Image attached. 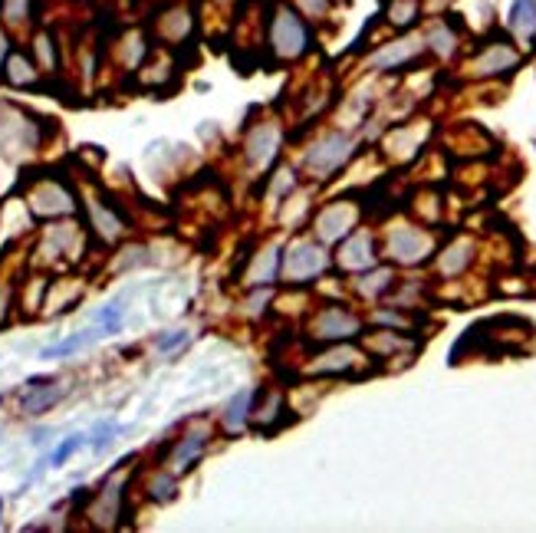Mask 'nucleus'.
<instances>
[{
    "label": "nucleus",
    "mask_w": 536,
    "mask_h": 533,
    "mask_svg": "<svg viewBox=\"0 0 536 533\" xmlns=\"http://www.w3.org/2000/svg\"><path fill=\"white\" fill-rule=\"evenodd\" d=\"M99 336H102V330H99V326H96V330L73 333V336L60 339V343H53V346H47V349H43V353H40V359H70V356H76V353H79V349L93 346Z\"/></svg>",
    "instance_id": "nucleus-17"
},
{
    "label": "nucleus",
    "mask_w": 536,
    "mask_h": 533,
    "mask_svg": "<svg viewBox=\"0 0 536 533\" xmlns=\"http://www.w3.org/2000/svg\"><path fill=\"white\" fill-rule=\"evenodd\" d=\"M66 395V385L56 376H37L27 382L24 395H20V412L24 415H43Z\"/></svg>",
    "instance_id": "nucleus-4"
},
{
    "label": "nucleus",
    "mask_w": 536,
    "mask_h": 533,
    "mask_svg": "<svg viewBox=\"0 0 536 533\" xmlns=\"http://www.w3.org/2000/svg\"><path fill=\"white\" fill-rule=\"evenodd\" d=\"M510 33L520 43H527V47L536 40V0H513V7H510Z\"/></svg>",
    "instance_id": "nucleus-15"
},
{
    "label": "nucleus",
    "mask_w": 536,
    "mask_h": 533,
    "mask_svg": "<svg viewBox=\"0 0 536 533\" xmlns=\"http://www.w3.org/2000/svg\"><path fill=\"white\" fill-rule=\"evenodd\" d=\"M4 79H7V86H14V89H30V86H37L40 83V66L37 60H30L27 53H20V50H10L7 53V60H4Z\"/></svg>",
    "instance_id": "nucleus-8"
},
{
    "label": "nucleus",
    "mask_w": 536,
    "mask_h": 533,
    "mask_svg": "<svg viewBox=\"0 0 536 533\" xmlns=\"http://www.w3.org/2000/svg\"><path fill=\"white\" fill-rule=\"evenodd\" d=\"M517 63H520V53L513 50L510 43L497 40V43H490L481 56H477V60L471 63V70H474V76H500V73L517 70Z\"/></svg>",
    "instance_id": "nucleus-7"
},
{
    "label": "nucleus",
    "mask_w": 536,
    "mask_h": 533,
    "mask_svg": "<svg viewBox=\"0 0 536 533\" xmlns=\"http://www.w3.org/2000/svg\"><path fill=\"white\" fill-rule=\"evenodd\" d=\"M116 435H119V425L116 422H99L86 438H89V445H93L96 455H102V451H106L112 441H116Z\"/></svg>",
    "instance_id": "nucleus-25"
},
{
    "label": "nucleus",
    "mask_w": 536,
    "mask_h": 533,
    "mask_svg": "<svg viewBox=\"0 0 536 533\" xmlns=\"http://www.w3.org/2000/svg\"><path fill=\"white\" fill-rule=\"evenodd\" d=\"M148 497L158 504L171 501V497H175V474H158V478L148 484Z\"/></svg>",
    "instance_id": "nucleus-27"
},
{
    "label": "nucleus",
    "mask_w": 536,
    "mask_h": 533,
    "mask_svg": "<svg viewBox=\"0 0 536 533\" xmlns=\"http://www.w3.org/2000/svg\"><path fill=\"white\" fill-rule=\"evenodd\" d=\"M352 149H356V145H352L349 135L333 132V135H326L323 142H316L313 149L306 152L303 165L310 168V172H313L316 178H326V175L339 172V168L349 162V158H352Z\"/></svg>",
    "instance_id": "nucleus-2"
},
{
    "label": "nucleus",
    "mask_w": 536,
    "mask_h": 533,
    "mask_svg": "<svg viewBox=\"0 0 536 533\" xmlns=\"http://www.w3.org/2000/svg\"><path fill=\"white\" fill-rule=\"evenodd\" d=\"M191 343V336H188V330H171V333H165V336H158L155 339V349L158 353H178V349H185Z\"/></svg>",
    "instance_id": "nucleus-28"
},
{
    "label": "nucleus",
    "mask_w": 536,
    "mask_h": 533,
    "mask_svg": "<svg viewBox=\"0 0 536 533\" xmlns=\"http://www.w3.org/2000/svg\"><path fill=\"white\" fill-rule=\"evenodd\" d=\"M0 510H4V504H0Z\"/></svg>",
    "instance_id": "nucleus-33"
},
{
    "label": "nucleus",
    "mask_w": 536,
    "mask_h": 533,
    "mask_svg": "<svg viewBox=\"0 0 536 533\" xmlns=\"http://www.w3.org/2000/svg\"><path fill=\"white\" fill-rule=\"evenodd\" d=\"M421 53H425V40H421V37H402L395 43H385L382 50H375L369 63L375 66V70H398V66L412 63L415 56H421Z\"/></svg>",
    "instance_id": "nucleus-6"
},
{
    "label": "nucleus",
    "mask_w": 536,
    "mask_h": 533,
    "mask_svg": "<svg viewBox=\"0 0 536 533\" xmlns=\"http://www.w3.org/2000/svg\"><path fill=\"white\" fill-rule=\"evenodd\" d=\"M356 333H359V320L349 310H342V306H329L316 323L319 339H346V336H356Z\"/></svg>",
    "instance_id": "nucleus-10"
},
{
    "label": "nucleus",
    "mask_w": 536,
    "mask_h": 533,
    "mask_svg": "<svg viewBox=\"0 0 536 533\" xmlns=\"http://www.w3.org/2000/svg\"><path fill=\"white\" fill-rule=\"evenodd\" d=\"M352 221H356V211L349 204H333L323 218H319V237L323 241H342L352 231Z\"/></svg>",
    "instance_id": "nucleus-14"
},
{
    "label": "nucleus",
    "mask_w": 536,
    "mask_h": 533,
    "mask_svg": "<svg viewBox=\"0 0 536 533\" xmlns=\"http://www.w3.org/2000/svg\"><path fill=\"white\" fill-rule=\"evenodd\" d=\"M389 257L398 264H418L431 254V234L418 231V228H398L389 234Z\"/></svg>",
    "instance_id": "nucleus-5"
},
{
    "label": "nucleus",
    "mask_w": 536,
    "mask_h": 533,
    "mask_svg": "<svg viewBox=\"0 0 536 533\" xmlns=\"http://www.w3.org/2000/svg\"><path fill=\"white\" fill-rule=\"evenodd\" d=\"M93 224L106 241H116V237L122 234V221L106 208V204H93Z\"/></svg>",
    "instance_id": "nucleus-21"
},
{
    "label": "nucleus",
    "mask_w": 536,
    "mask_h": 533,
    "mask_svg": "<svg viewBox=\"0 0 536 533\" xmlns=\"http://www.w3.org/2000/svg\"><path fill=\"white\" fill-rule=\"evenodd\" d=\"M250 412H254V389H244L237 392L231 402L224 408V428L227 435H241L247 422H250Z\"/></svg>",
    "instance_id": "nucleus-16"
},
{
    "label": "nucleus",
    "mask_w": 536,
    "mask_h": 533,
    "mask_svg": "<svg viewBox=\"0 0 536 533\" xmlns=\"http://www.w3.org/2000/svg\"><path fill=\"white\" fill-rule=\"evenodd\" d=\"M467 251H471V244H454L451 251H444V260H441L444 274H458V270L467 264Z\"/></svg>",
    "instance_id": "nucleus-29"
},
{
    "label": "nucleus",
    "mask_w": 536,
    "mask_h": 533,
    "mask_svg": "<svg viewBox=\"0 0 536 533\" xmlns=\"http://www.w3.org/2000/svg\"><path fill=\"white\" fill-rule=\"evenodd\" d=\"M204 445H208V432H191V435H185V438H181L178 445H175V451L168 455V471H171V474L191 471V468H195V461L201 458Z\"/></svg>",
    "instance_id": "nucleus-11"
},
{
    "label": "nucleus",
    "mask_w": 536,
    "mask_h": 533,
    "mask_svg": "<svg viewBox=\"0 0 536 533\" xmlns=\"http://www.w3.org/2000/svg\"><path fill=\"white\" fill-rule=\"evenodd\" d=\"M119 504H122V484L119 481H106V487L96 494V501H93V520L99 527H112L116 524V517H119Z\"/></svg>",
    "instance_id": "nucleus-13"
},
{
    "label": "nucleus",
    "mask_w": 536,
    "mask_h": 533,
    "mask_svg": "<svg viewBox=\"0 0 536 533\" xmlns=\"http://www.w3.org/2000/svg\"><path fill=\"white\" fill-rule=\"evenodd\" d=\"M277 142H280V135L273 126H260L254 135H250V158H254L257 165H267L273 152H277Z\"/></svg>",
    "instance_id": "nucleus-19"
},
{
    "label": "nucleus",
    "mask_w": 536,
    "mask_h": 533,
    "mask_svg": "<svg viewBox=\"0 0 536 533\" xmlns=\"http://www.w3.org/2000/svg\"><path fill=\"white\" fill-rule=\"evenodd\" d=\"M33 60L43 73H56V66H60V53H56V40L50 30H40L33 37Z\"/></svg>",
    "instance_id": "nucleus-18"
},
{
    "label": "nucleus",
    "mask_w": 536,
    "mask_h": 533,
    "mask_svg": "<svg viewBox=\"0 0 536 533\" xmlns=\"http://www.w3.org/2000/svg\"><path fill=\"white\" fill-rule=\"evenodd\" d=\"M33 14V0H0V20L4 27H24Z\"/></svg>",
    "instance_id": "nucleus-20"
},
{
    "label": "nucleus",
    "mask_w": 536,
    "mask_h": 533,
    "mask_svg": "<svg viewBox=\"0 0 536 533\" xmlns=\"http://www.w3.org/2000/svg\"><path fill=\"white\" fill-rule=\"evenodd\" d=\"M270 50L280 56V60H300V56L310 50V27L300 10H293L290 4H277V10L270 14L267 27Z\"/></svg>",
    "instance_id": "nucleus-1"
},
{
    "label": "nucleus",
    "mask_w": 536,
    "mask_h": 533,
    "mask_svg": "<svg viewBox=\"0 0 536 533\" xmlns=\"http://www.w3.org/2000/svg\"><path fill=\"white\" fill-rule=\"evenodd\" d=\"M122 316H125V306H122V303H109V306H102V310L96 313V326L102 330V336L119 333Z\"/></svg>",
    "instance_id": "nucleus-24"
},
{
    "label": "nucleus",
    "mask_w": 536,
    "mask_h": 533,
    "mask_svg": "<svg viewBox=\"0 0 536 533\" xmlns=\"http://www.w3.org/2000/svg\"><path fill=\"white\" fill-rule=\"evenodd\" d=\"M86 441H89L86 435H70V438H63V441H60V448H56L53 455H50V464H53V468H60V464L70 461V458L76 455V451L86 445Z\"/></svg>",
    "instance_id": "nucleus-26"
},
{
    "label": "nucleus",
    "mask_w": 536,
    "mask_h": 533,
    "mask_svg": "<svg viewBox=\"0 0 536 533\" xmlns=\"http://www.w3.org/2000/svg\"><path fill=\"white\" fill-rule=\"evenodd\" d=\"M296 7H300V14L303 17H313L319 20L329 10V0H296Z\"/></svg>",
    "instance_id": "nucleus-31"
},
{
    "label": "nucleus",
    "mask_w": 536,
    "mask_h": 533,
    "mask_svg": "<svg viewBox=\"0 0 536 533\" xmlns=\"http://www.w3.org/2000/svg\"><path fill=\"white\" fill-rule=\"evenodd\" d=\"M389 20L395 27H412L418 20V0H392V4H389Z\"/></svg>",
    "instance_id": "nucleus-23"
},
{
    "label": "nucleus",
    "mask_w": 536,
    "mask_h": 533,
    "mask_svg": "<svg viewBox=\"0 0 536 533\" xmlns=\"http://www.w3.org/2000/svg\"><path fill=\"white\" fill-rule=\"evenodd\" d=\"M7 53H10V37H7V30L0 27V70H4V60H7Z\"/></svg>",
    "instance_id": "nucleus-32"
},
{
    "label": "nucleus",
    "mask_w": 536,
    "mask_h": 533,
    "mask_svg": "<svg viewBox=\"0 0 536 533\" xmlns=\"http://www.w3.org/2000/svg\"><path fill=\"white\" fill-rule=\"evenodd\" d=\"M369 280H372V283H362V293L375 297L379 290H389V287H392V270H379V274H372Z\"/></svg>",
    "instance_id": "nucleus-30"
},
{
    "label": "nucleus",
    "mask_w": 536,
    "mask_h": 533,
    "mask_svg": "<svg viewBox=\"0 0 536 533\" xmlns=\"http://www.w3.org/2000/svg\"><path fill=\"white\" fill-rule=\"evenodd\" d=\"M30 208L43 214V218H56V214H73L76 201L70 195V188L60 185L56 178H43L40 185L30 191Z\"/></svg>",
    "instance_id": "nucleus-3"
},
{
    "label": "nucleus",
    "mask_w": 536,
    "mask_h": 533,
    "mask_svg": "<svg viewBox=\"0 0 536 533\" xmlns=\"http://www.w3.org/2000/svg\"><path fill=\"white\" fill-rule=\"evenodd\" d=\"M339 264L346 270H366L375 264V247H372V237L369 234H356L342 244L339 251Z\"/></svg>",
    "instance_id": "nucleus-12"
},
{
    "label": "nucleus",
    "mask_w": 536,
    "mask_h": 533,
    "mask_svg": "<svg viewBox=\"0 0 536 533\" xmlns=\"http://www.w3.org/2000/svg\"><path fill=\"white\" fill-rule=\"evenodd\" d=\"M425 47H431L438 56H451L454 47H458V37L448 30V24H438V27H431V33L425 37Z\"/></svg>",
    "instance_id": "nucleus-22"
},
{
    "label": "nucleus",
    "mask_w": 536,
    "mask_h": 533,
    "mask_svg": "<svg viewBox=\"0 0 536 533\" xmlns=\"http://www.w3.org/2000/svg\"><path fill=\"white\" fill-rule=\"evenodd\" d=\"M326 264H329L326 254L319 251V247H313V244H296L293 254H287V274L293 280H303V270H306V280L323 274Z\"/></svg>",
    "instance_id": "nucleus-9"
}]
</instances>
